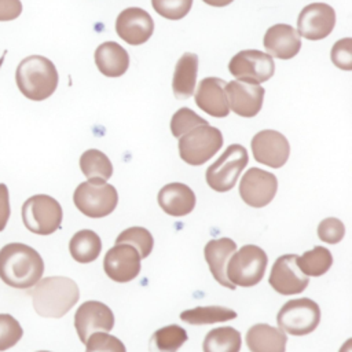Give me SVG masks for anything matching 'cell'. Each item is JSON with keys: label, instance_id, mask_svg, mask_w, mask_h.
<instances>
[{"label": "cell", "instance_id": "f1b7e54d", "mask_svg": "<svg viewBox=\"0 0 352 352\" xmlns=\"http://www.w3.org/2000/svg\"><path fill=\"white\" fill-rule=\"evenodd\" d=\"M236 318V312L226 307H197L180 314V319L188 324H212Z\"/></svg>", "mask_w": 352, "mask_h": 352}, {"label": "cell", "instance_id": "6da1fadb", "mask_svg": "<svg viewBox=\"0 0 352 352\" xmlns=\"http://www.w3.org/2000/svg\"><path fill=\"white\" fill-rule=\"evenodd\" d=\"M44 274V261L33 248L12 242L0 249V279L15 289L34 286Z\"/></svg>", "mask_w": 352, "mask_h": 352}, {"label": "cell", "instance_id": "ba28073f", "mask_svg": "<svg viewBox=\"0 0 352 352\" xmlns=\"http://www.w3.org/2000/svg\"><path fill=\"white\" fill-rule=\"evenodd\" d=\"M249 155L243 146L230 144L224 153L206 169V183L219 192L231 190L242 169L248 165Z\"/></svg>", "mask_w": 352, "mask_h": 352}, {"label": "cell", "instance_id": "ab89813d", "mask_svg": "<svg viewBox=\"0 0 352 352\" xmlns=\"http://www.w3.org/2000/svg\"><path fill=\"white\" fill-rule=\"evenodd\" d=\"M10 214H11V208H10L8 188L4 183H0V231L6 228Z\"/></svg>", "mask_w": 352, "mask_h": 352}, {"label": "cell", "instance_id": "30bf717a", "mask_svg": "<svg viewBox=\"0 0 352 352\" xmlns=\"http://www.w3.org/2000/svg\"><path fill=\"white\" fill-rule=\"evenodd\" d=\"M228 70L238 81L260 84L274 76L275 63L272 56L263 51L243 50L231 58Z\"/></svg>", "mask_w": 352, "mask_h": 352}, {"label": "cell", "instance_id": "7402d4cb", "mask_svg": "<svg viewBox=\"0 0 352 352\" xmlns=\"http://www.w3.org/2000/svg\"><path fill=\"white\" fill-rule=\"evenodd\" d=\"M158 204L165 213L182 217L194 209L195 194L183 183H169L160 190Z\"/></svg>", "mask_w": 352, "mask_h": 352}, {"label": "cell", "instance_id": "9a60e30c", "mask_svg": "<svg viewBox=\"0 0 352 352\" xmlns=\"http://www.w3.org/2000/svg\"><path fill=\"white\" fill-rule=\"evenodd\" d=\"M106 275L120 283L135 279L140 272V254L128 243H116L103 260Z\"/></svg>", "mask_w": 352, "mask_h": 352}, {"label": "cell", "instance_id": "60d3db41", "mask_svg": "<svg viewBox=\"0 0 352 352\" xmlns=\"http://www.w3.org/2000/svg\"><path fill=\"white\" fill-rule=\"evenodd\" d=\"M202 1L212 7H226V6L231 4L234 0H202Z\"/></svg>", "mask_w": 352, "mask_h": 352}, {"label": "cell", "instance_id": "ffe728a7", "mask_svg": "<svg viewBox=\"0 0 352 352\" xmlns=\"http://www.w3.org/2000/svg\"><path fill=\"white\" fill-rule=\"evenodd\" d=\"M263 45L271 56L279 59H292L301 48V37L298 32L286 23H276L267 29Z\"/></svg>", "mask_w": 352, "mask_h": 352}, {"label": "cell", "instance_id": "d4e9b609", "mask_svg": "<svg viewBox=\"0 0 352 352\" xmlns=\"http://www.w3.org/2000/svg\"><path fill=\"white\" fill-rule=\"evenodd\" d=\"M198 73V56L192 52H186L180 56L175 66L172 88L177 99H188L195 89Z\"/></svg>", "mask_w": 352, "mask_h": 352}, {"label": "cell", "instance_id": "277c9868", "mask_svg": "<svg viewBox=\"0 0 352 352\" xmlns=\"http://www.w3.org/2000/svg\"><path fill=\"white\" fill-rule=\"evenodd\" d=\"M267 263V253L261 248L245 245L232 253L226 267V275L234 286L250 287L263 279Z\"/></svg>", "mask_w": 352, "mask_h": 352}, {"label": "cell", "instance_id": "4dcf8cb0", "mask_svg": "<svg viewBox=\"0 0 352 352\" xmlns=\"http://www.w3.org/2000/svg\"><path fill=\"white\" fill-rule=\"evenodd\" d=\"M333 264V256L329 249L315 246L312 250L297 256V265L307 276H320L326 274Z\"/></svg>", "mask_w": 352, "mask_h": 352}, {"label": "cell", "instance_id": "ac0fdd59", "mask_svg": "<svg viewBox=\"0 0 352 352\" xmlns=\"http://www.w3.org/2000/svg\"><path fill=\"white\" fill-rule=\"evenodd\" d=\"M226 95L228 107L241 117H254L263 106L264 88L258 84H248L242 81H230L226 84Z\"/></svg>", "mask_w": 352, "mask_h": 352}, {"label": "cell", "instance_id": "603a6c76", "mask_svg": "<svg viewBox=\"0 0 352 352\" xmlns=\"http://www.w3.org/2000/svg\"><path fill=\"white\" fill-rule=\"evenodd\" d=\"M95 63L106 77H120L129 66V55L116 41H104L95 50Z\"/></svg>", "mask_w": 352, "mask_h": 352}, {"label": "cell", "instance_id": "836d02e7", "mask_svg": "<svg viewBox=\"0 0 352 352\" xmlns=\"http://www.w3.org/2000/svg\"><path fill=\"white\" fill-rule=\"evenodd\" d=\"M23 330L19 322L10 314H0V352L12 348L21 338Z\"/></svg>", "mask_w": 352, "mask_h": 352}, {"label": "cell", "instance_id": "d6986e66", "mask_svg": "<svg viewBox=\"0 0 352 352\" xmlns=\"http://www.w3.org/2000/svg\"><path fill=\"white\" fill-rule=\"evenodd\" d=\"M226 81L219 77H206L199 81L195 92L197 106L212 117H227L230 113L226 95Z\"/></svg>", "mask_w": 352, "mask_h": 352}, {"label": "cell", "instance_id": "74e56055", "mask_svg": "<svg viewBox=\"0 0 352 352\" xmlns=\"http://www.w3.org/2000/svg\"><path fill=\"white\" fill-rule=\"evenodd\" d=\"M331 62L342 69V70H352V38L345 37L338 41L331 48L330 52Z\"/></svg>", "mask_w": 352, "mask_h": 352}, {"label": "cell", "instance_id": "f35d334b", "mask_svg": "<svg viewBox=\"0 0 352 352\" xmlns=\"http://www.w3.org/2000/svg\"><path fill=\"white\" fill-rule=\"evenodd\" d=\"M22 12L21 0H0V22L14 21Z\"/></svg>", "mask_w": 352, "mask_h": 352}, {"label": "cell", "instance_id": "cb8c5ba5", "mask_svg": "<svg viewBox=\"0 0 352 352\" xmlns=\"http://www.w3.org/2000/svg\"><path fill=\"white\" fill-rule=\"evenodd\" d=\"M286 334L267 323L253 324L246 333V344L252 352H285Z\"/></svg>", "mask_w": 352, "mask_h": 352}, {"label": "cell", "instance_id": "4316f807", "mask_svg": "<svg viewBox=\"0 0 352 352\" xmlns=\"http://www.w3.org/2000/svg\"><path fill=\"white\" fill-rule=\"evenodd\" d=\"M241 333L230 326L212 329L204 340V352H239Z\"/></svg>", "mask_w": 352, "mask_h": 352}, {"label": "cell", "instance_id": "5bb4252c", "mask_svg": "<svg viewBox=\"0 0 352 352\" xmlns=\"http://www.w3.org/2000/svg\"><path fill=\"white\" fill-rule=\"evenodd\" d=\"M270 285L275 292L283 296L298 294L305 290L309 280L297 265L296 254H283L278 257L271 268Z\"/></svg>", "mask_w": 352, "mask_h": 352}, {"label": "cell", "instance_id": "484cf974", "mask_svg": "<svg viewBox=\"0 0 352 352\" xmlns=\"http://www.w3.org/2000/svg\"><path fill=\"white\" fill-rule=\"evenodd\" d=\"M69 250L77 263L88 264L98 258L102 250V241L95 231L81 230L72 236L69 242Z\"/></svg>", "mask_w": 352, "mask_h": 352}, {"label": "cell", "instance_id": "5b68a950", "mask_svg": "<svg viewBox=\"0 0 352 352\" xmlns=\"http://www.w3.org/2000/svg\"><path fill=\"white\" fill-rule=\"evenodd\" d=\"M76 208L85 216L99 219L110 214L118 202L114 186L102 180H87L77 186L73 194Z\"/></svg>", "mask_w": 352, "mask_h": 352}, {"label": "cell", "instance_id": "8992f818", "mask_svg": "<svg viewBox=\"0 0 352 352\" xmlns=\"http://www.w3.org/2000/svg\"><path fill=\"white\" fill-rule=\"evenodd\" d=\"M223 146L220 129L205 124L198 125L179 138L180 158L188 165H202Z\"/></svg>", "mask_w": 352, "mask_h": 352}, {"label": "cell", "instance_id": "b9f144b4", "mask_svg": "<svg viewBox=\"0 0 352 352\" xmlns=\"http://www.w3.org/2000/svg\"><path fill=\"white\" fill-rule=\"evenodd\" d=\"M38 352H48V351H38Z\"/></svg>", "mask_w": 352, "mask_h": 352}, {"label": "cell", "instance_id": "e0dca14e", "mask_svg": "<svg viewBox=\"0 0 352 352\" xmlns=\"http://www.w3.org/2000/svg\"><path fill=\"white\" fill-rule=\"evenodd\" d=\"M117 34L131 45L146 43L154 32V21L150 14L139 7L122 10L116 19Z\"/></svg>", "mask_w": 352, "mask_h": 352}, {"label": "cell", "instance_id": "f546056e", "mask_svg": "<svg viewBox=\"0 0 352 352\" xmlns=\"http://www.w3.org/2000/svg\"><path fill=\"white\" fill-rule=\"evenodd\" d=\"M187 331L179 324H169L158 329L150 340V352H176L186 341Z\"/></svg>", "mask_w": 352, "mask_h": 352}, {"label": "cell", "instance_id": "8d00e7d4", "mask_svg": "<svg viewBox=\"0 0 352 352\" xmlns=\"http://www.w3.org/2000/svg\"><path fill=\"white\" fill-rule=\"evenodd\" d=\"M345 235V227L337 217H327L318 226V236L326 243H338Z\"/></svg>", "mask_w": 352, "mask_h": 352}, {"label": "cell", "instance_id": "3957f363", "mask_svg": "<svg viewBox=\"0 0 352 352\" xmlns=\"http://www.w3.org/2000/svg\"><path fill=\"white\" fill-rule=\"evenodd\" d=\"M58 80L55 65L41 55H30L22 59L15 72L19 91L30 100L50 98L58 87Z\"/></svg>", "mask_w": 352, "mask_h": 352}, {"label": "cell", "instance_id": "7c38bea8", "mask_svg": "<svg viewBox=\"0 0 352 352\" xmlns=\"http://www.w3.org/2000/svg\"><path fill=\"white\" fill-rule=\"evenodd\" d=\"M250 146L254 160L271 168L283 166L290 154V144L287 139L274 129L257 132L253 136Z\"/></svg>", "mask_w": 352, "mask_h": 352}, {"label": "cell", "instance_id": "2e32d148", "mask_svg": "<svg viewBox=\"0 0 352 352\" xmlns=\"http://www.w3.org/2000/svg\"><path fill=\"white\" fill-rule=\"evenodd\" d=\"M114 326V315L111 309L100 301H85L74 314V327L82 344L96 331H109Z\"/></svg>", "mask_w": 352, "mask_h": 352}, {"label": "cell", "instance_id": "e575fe53", "mask_svg": "<svg viewBox=\"0 0 352 352\" xmlns=\"http://www.w3.org/2000/svg\"><path fill=\"white\" fill-rule=\"evenodd\" d=\"M85 345V352H126L122 341L106 331L92 333Z\"/></svg>", "mask_w": 352, "mask_h": 352}, {"label": "cell", "instance_id": "9c48e42d", "mask_svg": "<svg viewBox=\"0 0 352 352\" xmlns=\"http://www.w3.org/2000/svg\"><path fill=\"white\" fill-rule=\"evenodd\" d=\"M276 322L283 333L305 336L312 333L320 322L319 305L307 297L285 302L276 315Z\"/></svg>", "mask_w": 352, "mask_h": 352}, {"label": "cell", "instance_id": "52a82bcc", "mask_svg": "<svg viewBox=\"0 0 352 352\" xmlns=\"http://www.w3.org/2000/svg\"><path fill=\"white\" fill-rule=\"evenodd\" d=\"M63 212L59 202L45 194L28 198L22 205V220L25 227L38 235L55 232L62 223Z\"/></svg>", "mask_w": 352, "mask_h": 352}, {"label": "cell", "instance_id": "83f0119b", "mask_svg": "<svg viewBox=\"0 0 352 352\" xmlns=\"http://www.w3.org/2000/svg\"><path fill=\"white\" fill-rule=\"evenodd\" d=\"M80 168L88 180L106 182L113 175V165L109 157L96 148H89L81 154Z\"/></svg>", "mask_w": 352, "mask_h": 352}, {"label": "cell", "instance_id": "d6a6232c", "mask_svg": "<svg viewBox=\"0 0 352 352\" xmlns=\"http://www.w3.org/2000/svg\"><path fill=\"white\" fill-rule=\"evenodd\" d=\"M208 121L202 117H199L197 113H194L188 107H182L179 109L170 120V132L175 138H180L182 135L187 133L192 128L198 125H205Z\"/></svg>", "mask_w": 352, "mask_h": 352}, {"label": "cell", "instance_id": "4fadbf2b", "mask_svg": "<svg viewBox=\"0 0 352 352\" xmlns=\"http://www.w3.org/2000/svg\"><path fill=\"white\" fill-rule=\"evenodd\" d=\"M336 25V11L326 3H311L305 6L298 18V34L307 40H322L327 37Z\"/></svg>", "mask_w": 352, "mask_h": 352}, {"label": "cell", "instance_id": "7a4b0ae2", "mask_svg": "<svg viewBox=\"0 0 352 352\" xmlns=\"http://www.w3.org/2000/svg\"><path fill=\"white\" fill-rule=\"evenodd\" d=\"M34 311L43 318H62L78 301L77 283L66 276H48L38 280L29 292Z\"/></svg>", "mask_w": 352, "mask_h": 352}, {"label": "cell", "instance_id": "1f68e13d", "mask_svg": "<svg viewBox=\"0 0 352 352\" xmlns=\"http://www.w3.org/2000/svg\"><path fill=\"white\" fill-rule=\"evenodd\" d=\"M116 243H128L139 252L140 258H146L153 250L154 239L144 227H129L117 236Z\"/></svg>", "mask_w": 352, "mask_h": 352}, {"label": "cell", "instance_id": "d590c367", "mask_svg": "<svg viewBox=\"0 0 352 352\" xmlns=\"http://www.w3.org/2000/svg\"><path fill=\"white\" fill-rule=\"evenodd\" d=\"M151 6L161 16L170 21H177L188 14L192 0H151Z\"/></svg>", "mask_w": 352, "mask_h": 352}, {"label": "cell", "instance_id": "44dd1931", "mask_svg": "<svg viewBox=\"0 0 352 352\" xmlns=\"http://www.w3.org/2000/svg\"><path fill=\"white\" fill-rule=\"evenodd\" d=\"M236 250V243L230 238H217L210 239L204 249L205 260L209 265V270L213 275V278L221 285L228 289H235V286L228 280L226 275V267L228 263V258L232 256V253Z\"/></svg>", "mask_w": 352, "mask_h": 352}, {"label": "cell", "instance_id": "8fae6325", "mask_svg": "<svg viewBox=\"0 0 352 352\" xmlns=\"http://www.w3.org/2000/svg\"><path fill=\"white\" fill-rule=\"evenodd\" d=\"M278 190V179L271 172L260 168H250L239 183V195L245 204L253 208L268 205Z\"/></svg>", "mask_w": 352, "mask_h": 352}]
</instances>
